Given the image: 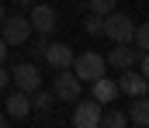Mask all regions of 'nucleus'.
<instances>
[{"label":"nucleus","mask_w":149,"mask_h":128,"mask_svg":"<svg viewBox=\"0 0 149 128\" xmlns=\"http://www.w3.org/2000/svg\"><path fill=\"white\" fill-rule=\"evenodd\" d=\"M104 35L114 45H128L132 35H135V21L128 14H121V10H111V14H104Z\"/></svg>","instance_id":"obj_1"},{"label":"nucleus","mask_w":149,"mask_h":128,"mask_svg":"<svg viewBox=\"0 0 149 128\" xmlns=\"http://www.w3.org/2000/svg\"><path fill=\"white\" fill-rule=\"evenodd\" d=\"M52 93H56V100H63V104H76V100L83 97V80L76 76L73 69H56V86H52Z\"/></svg>","instance_id":"obj_2"},{"label":"nucleus","mask_w":149,"mask_h":128,"mask_svg":"<svg viewBox=\"0 0 149 128\" xmlns=\"http://www.w3.org/2000/svg\"><path fill=\"white\" fill-rule=\"evenodd\" d=\"M0 38L7 45H28V38H31V21L24 14H7L3 24H0Z\"/></svg>","instance_id":"obj_3"},{"label":"nucleus","mask_w":149,"mask_h":128,"mask_svg":"<svg viewBox=\"0 0 149 128\" xmlns=\"http://www.w3.org/2000/svg\"><path fill=\"white\" fill-rule=\"evenodd\" d=\"M70 69H73L83 83H90V80L104 76L108 59H104V55H97V52H83V55H73V66H70Z\"/></svg>","instance_id":"obj_4"},{"label":"nucleus","mask_w":149,"mask_h":128,"mask_svg":"<svg viewBox=\"0 0 149 128\" xmlns=\"http://www.w3.org/2000/svg\"><path fill=\"white\" fill-rule=\"evenodd\" d=\"M101 114H104V104L94 100V97H80L73 104V125L76 128H97L101 125Z\"/></svg>","instance_id":"obj_5"},{"label":"nucleus","mask_w":149,"mask_h":128,"mask_svg":"<svg viewBox=\"0 0 149 128\" xmlns=\"http://www.w3.org/2000/svg\"><path fill=\"white\" fill-rule=\"evenodd\" d=\"M10 83L24 93H31V90L42 86V73H38L35 62H17V66H10Z\"/></svg>","instance_id":"obj_6"},{"label":"nucleus","mask_w":149,"mask_h":128,"mask_svg":"<svg viewBox=\"0 0 149 128\" xmlns=\"http://www.w3.org/2000/svg\"><path fill=\"white\" fill-rule=\"evenodd\" d=\"M28 21H31V31H38V35H52L56 24H59V14H56V7H49V3H31Z\"/></svg>","instance_id":"obj_7"},{"label":"nucleus","mask_w":149,"mask_h":128,"mask_svg":"<svg viewBox=\"0 0 149 128\" xmlns=\"http://www.w3.org/2000/svg\"><path fill=\"white\" fill-rule=\"evenodd\" d=\"M73 55H76V52H73L66 42H49L42 59H45L52 69H70V66H73Z\"/></svg>","instance_id":"obj_8"},{"label":"nucleus","mask_w":149,"mask_h":128,"mask_svg":"<svg viewBox=\"0 0 149 128\" xmlns=\"http://www.w3.org/2000/svg\"><path fill=\"white\" fill-rule=\"evenodd\" d=\"M121 73H125V76L118 80V90H121V93H128V97H142V93H149V80L142 76V73H135L132 66L121 69Z\"/></svg>","instance_id":"obj_9"},{"label":"nucleus","mask_w":149,"mask_h":128,"mask_svg":"<svg viewBox=\"0 0 149 128\" xmlns=\"http://www.w3.org/2000/svg\"><path fill=\"white\" fill-rule=\"evenodd\" d=\"M28 114H31V93L14 90V93L7 97V118H10V121H24Z\"/></svg>","instance_id":"obj_10"},{"label":"nucleus","mask_w":149,"mask_h":128,"mask_svg":"<svg viewBox=\"0 0 149 128\" xmlns=\"http://www.w3.org/2000/svg\"><path fill=\"white\" fill-rule=\"evenodd\" d=\"M121 90H118V83L114 80H108V76H97V80H90V97L94 100H101V104H114V97H118Z\"/></svg>","instance_id":"obj_11"},{"label":"nucleus","mask_w":149,"mask_h":128,"mask_svg":"<svg viewBox=\"0 0 149 128\" xmlns=\"http://www.w3.org/2000/svg\"><path fill=\"white\" fill-rule=\"evenodd\" d=\"M135 59H139V48H128V45H114L108 52V62L114 69H128V66H135Z\"/></svg>","instance_id":"obj_12"},{"label":"nucleus","mask_w":149,"mask_h":128,"mask_svg":"<svg viewBox=\"0 0 149 128\" xmlns=\"http://www.w3.org/2000/svg\"><path fill=\"white\" fill-rule=\"evenodd\" d=\"M128 125H135V128H149V93L135 97V104H132V111H128Z\"/></svg>","instance_id":"obj_13"},{"label":"nucleus","mask_w":149,"mask_h":128,"mask_svg":"<svg viewBox=\"0 0 149 128\" xmlns=\"http://www.w3.org/2000/svg\"><path fill=\"white\" fill-rule=\"evenodd\" d=\"M52 104H56V93H52V90H42V86L31 90V107H35V111L45 114V111H52Z\"/></svg>","instance_id":"obj_14"},{"label":"nucleus","mask_w":149,"mask_h":128,"mask_svg":"<svg viewBox=\"0 0 149 128\" xmlns=\"http://www.w3.org/2000/svg\"><path fill=\"white\" fill-rule=\"evenodd\" d=\"M101 125H104V128H125V125H128V114H121V111L111 107L108 114H101Z\"/></svg>","instance_id":"obj_15"},{"label":"nucleus","mask_w":149,"mask_h":128,"mask_svg":"<svg viewBox=\"0 0 149 128\" xmlns=\"http://www.w3.org/2000/svg\"><path fill=\"white\" fill-rule=\"evenodd\" d=\"M114 7H118V0H87V10H90V14H101V17L111 14Z\"/></svg>","instance_id":"obj_16"},{"label":"nucleus","mask_w":149,"mask_h":128,"mask_svg":"<svg viewBox=\"0 0 149 128\" xmlns=\"http://www.w3.org/2000/svg\"><path fill=\"white\" fill-rule=\"evenodd\" d=\"M83 31H87V35H104V17H101V14H87Z\"/></svg>","instance_id":"obj_17"},{"label":"nucleus","mask_w":149,"mask_h":128,"mask_svg":"<svg viewBox=\"0 0 149 128\" xmlns=\"http://www.w3.org/2000/svg\"><path fill=\"white\" fill-rule=\"evenodd\" d=\"M132 42H139V48H142V52L149 48V21H146V24H139V28H135V35H132Z\"/></svg>","instance_id":"obj_18"},{"label":"nucleus","mask_w":149,"mask_h":128,"mask_svg":"<svg viewBox=\"0 0 149 128\" xmlns=\"http://www.w3.org/2000/svg\"><path fill=\"white\" fill-rule=\"evenodd\" d=\"M45 45H49V38H45V35H42L38 42H31V55H35V59H42V55H45Z\"/></svg>","instance_id":"obj_19"},{"label":"nucleus","mask_w":149,"mask_h":128,"mask_svg":"<svg viewBox=\"0 0 149 128\" xmlns=\"http://www.w3.org/2000/svg\"><path fill=\"white\" fill-rule=\"evenodd\" d=\"M139 73H142V76L149 80V48L142 52V55H139Z\"/></svg>","instance_id":"obj_20"},{"label":"nucleus","mask_w":149,"mask_h":128,"mask_svg":"<svg viewBox=\"0 0 149 128\" xmlns=\"http://www.w3.org/2000/svg\"><path fill=\"white\" fill-rule=\"evenodd\" d=\"M7 86H10V69L0 62V90H7Z\"/></svg>","instance_id":"obj_21"},{"label":"nucleus","mask_w":149,"mask_h":128,"mask_svg":"<svg viewBox=\"0 0 149 128\" xmlns=\"http://www.w3.org/2000/svg\"><path fill=\"white\" fill-rule=\"evenodd\" d=\"M3 59H7V42L0 38V62H3Z\"/></svg>","instance_id":"obj_22"},{"label":"nucleus","mask_w":149,"mask_h":128,"mask_svg":"<svg viewBox=\"0 0 149 128\" xmlns=\"http://www.w3.org/2000/svg\"><path fill=\"white\" fill-rule=\"evenodd\" d=\"M3 17H7V10H3V3H0V24H3Z\"/></svg>","instance_id":"obj_23"},{"label":"nucleus","mask_w":149,"mask_h":128,"mask_svg":"<svg viewBox=\"0 0 149 128\" xmlns=\"http://www.w3.org/2000/svg\"><path fill=\"white\" fill-rule=\"evenodd\" d=\"M7 121H10V118H7V114H0V128H3V125H7Z\"/></svg>","instance_id":"obj_24"},{"label":"nucleus","mask_w":149,"mask_h":128,"mask_svg":"<svg viewBox=\"0 0 149 128\" xmlns=\"http://www.w3.org/2000/svg\"><path fill=\"white\" fill-rule=\"evenodd\" d=\"M14 3H35V0H14Z\"/></svg>","instance_id":"obj_25"}]
</instances>
